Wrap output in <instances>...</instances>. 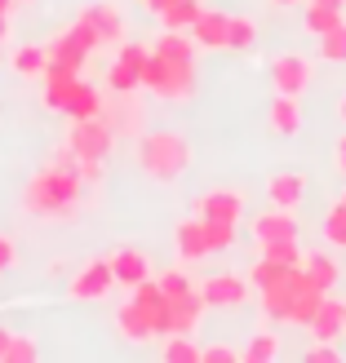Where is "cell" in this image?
I'll return each mask as SVG.
<instances>
[{"mask_svg":"<svg viewBox=\"0 0 346 363\" xmlns=\"http://www.w3.org/2000/svg\"><path fill=\"white\" fill-rule=\"evenodd\" d=\"M76 18L98 31V40H102V45H120L124 35H129V27H124V13H120L116 0H94V5H85Z\"/></svg>","mask_w":346,"mask_h":363,"instance_id":"cell-11","label":"cell"},{"mask_svg":"<svg viewBox=\"0 0 346 363\" xmlns=\"http://www.w3.org/2000/svg\"><path fill=\"white\" fill-rule=\"evenodd\" d=\"M116 129L107 124V116L94 120H67V151L76 160H107L116 151Z\"/></svg>","mask_w":346,"mask_h":363,"instance_id":"cell-4","label":"cell"},{"mask_svg":"<svg viewBox=\"0 0 346 363\" xmlns=\"http://www.w3.org/2000/svg\"><path fill=\"white\" fill-rule=\"evenodd\" d=\"M306 333H311V341H337V337H346V301L324 297L315 319L306 323Z\"/></svg>","mask_w":346,"mask_h":363,"instance_id":"cell-19","label":"cell"},{"mask_svg":"<svg viewBox=\"0 0 346 363\" xmlns=\"http://www.w3.org/2000/svg\"><path fill=\"white\" fill-rule=\"evenodd\" d=\"M306 186H311V177L298 173V169H284V173H271L266 177V199L276 208H302V199H306Z\"/></svg>","mask_w":346,"mask_h":363,"instance_id":"cell-13","label":"cell"},{"mask_svg":"<svg viewBox=\"0 0 346 363\" xmlns=\"http://www.w3.org/2000/svg\"><path fill=\"white\" fill-rule=\"evenodd\" d=\"M271 359H280V337L262 323V328L253 333V341L240 350V363H271Z\"/></svg>","mask_w":346,"mask_h":363,"instance_id":"cell-29","label":"cell"},{"mask_svg":"<svg viewBox=\"0 0 346 363\" xmlns=\"http://www.w3.org/2000/svg\"><path fill=\"white\" fill-rule=\"evenodd\" d=\"M333 116L346 124V89H342V94H337V106H333Z\"/></svg>","mask_w":346,"mask_h":363,"instance_id":"cell-45","label":"cell"},{"mask_svg":"<svg viewBox=\"0 0 346 363\" xmlns=\"http://www.w3.org/2000/svg\"><path fill=\"white\" fill-rule=\"evenodd\" d=\"M107 89H112V94H138V89H142V76H138L129 62L116 58L112 67H107Z\"/></svg>","mask_w":346,"mask_h":363,"instance_id":"cell-31","label":"cell"},{"mask_svg":"<svg viewBox=\"0 0 346 363\" xmlns=\"http://www.w3.org/2000/svg\"><path fill=\"white\" fill-rule=\"evenodd\" d=\"M116 293V270H112V257H89L76 275L67 284V297L71 301H107Z\"/></svg>","mask_w":346,"mask_h":363,"instance_id":"cell-5","label":"cell"},{"mask_svg":"<svg viewBox=\"0 0 346 363\" xmlns=\"http://www.w3.org/2000/svg\"><path fill=\"white\" fill-rule=\"evenodd\" d=\"M116 333H120V341H129V346H147V341H160L156 328H151V319L142 315L134 301H124L120 311H116Z\"/></svg>","mask_w":346,"mask_h":363,"instance_id":"cell-20","label":"cell"},{"mask_svg":"<svg viewBox=\"0 0 346 363\" xmlns=\"http://www.w3.org/2000/svg\"><path fill=\"white\" fill-rule=\"evenodd\" d=\"M195 293L205 297L209 311H235V306H244L253 297V284L249 275H209L195 284Z\"/></svg>","mask_w":346,"mask_h":363,"instance_id":"cell-7","label":"cell"},{"mask_svg":"<svg viewBox=\"0 0 346 363\" xmlns=\"http://www.w3.org/2000/svg\"><path fill=\"white\" fill-rule=\"evenodd\" d=\"M142 5H147V13H151V18H156V13H165V9H169V5H173V0H142Z\"/></svg>","mask_w":346,"mask_h":363,"instance_id":"cell-44","label":"cell"},{"mask_svg":"<svg viewBox=\"0 0 346 363\" xmlns=\"http://www.w3.org/2000/svg\"><path fill=\"white\" fill-rule=\"evenodd\" d=\"M288 270H293V266H280V262H271V257H258V262H253V270H249L253 293H258V288L280 284V279H288Z\"/></svg>","mask_w":346,"mask_h":363,"instance_id":"cell-32","label":"cell"},{"mask_svg":"<svg viewBox=\"0 0 346 363\" xmlns=\"http://www.w3.org/2000/svg\"><path fill=\"white\" fill-rule=\"evenodd\" d=\"M249 235H253V244H258V248L280 244V240H298V213L271 204L266 213H258V217L249 222Z\"/></svg>","mask_w":346,"mask_h":363,"instance_id":"cell-10","label":"cell"},{"mask_svg":"<svg viewBox=\"0 0 346 363\" xmlns=\"http://www.w3.org/2000/svg\"><path fill=\"white\" fill-rule=\"evenodd\" d=\"M13 266H18V240L9 230H0V275H9Z\"/></svg>","mask_w":346,"mask_h":363,"instance_id":"cell-41","label":"cell"},{"mask_svg":"<svg viewBox=\"0 0 346 363\" xmlns=\"http://www.w3.org/2000/svg\"><path fill=\"white\" fill-rule=\"evenodd\" d=\"M0 58H5V53H0Z\"/></svg>","mask_w":346,"mask_h":363,"instance_id":"cell-52","label":"cell"},{"mask_svg":"<svg viewBox=\"0 0 346 363\" xmlns=\"http://www.w3.org/2000/svg\"><path fill=\"white\" fill-rule=\"evenodd\" d=\"M315 53L324 62H346V18L329 31V35H320V45H315Z\"/></svg>","mask_w":346,"mask_h":363,"instance_id":"cell-34","label":"cell"},{"mask_svg":"<svg viewBox=\"0 0 346 363\" xmlns=\"http://www.w3.org/2000/svg\"><path fill=\"white\" fill-rule=\"evenodd\" d=\"M107 257H112V270H116V288H134L142 279H151V257L142 248H116Z\"/></svg>","mask_w":346,"mask_h":363,"instance_id":"cell-18","label":"cell"},{"mask_svg":"<svg viewBox=\"0 0 346 363\" xmlns=\"http://www.w3.org/2000/svg\"><path fill=\"white\" fill-rule=\"evenodd\" d=\"M129 301L151 319L156 337H165V333H169V297H165V288L156 284V275H151V279H142V284H134V288H129Z\"/></svg>","mask_w":346,"mask_h":363,"instance_id":"cell-12","label":"cell"},{"mask_svg":"<svg viewBox=\"0 0 346 363\" xmlns=\"http://www.w3.org/2000/svg\"><path fill=\"white\" fill-rule=\"evenodd\" d=\"M337 204H342V208H346V186H342V195H337Z\"/></svg>","mask_w":346,"mask_h":363,"instance_id":"cell-50","label":"cell"},{"mask_svg":"<svg viewBox=\"0 0 346 363\" xmlns=\"http://www.w3.org/2000/svg\"><path fill=\"white\" fill-rule=\"evenodd\" d=\"M311 80H315V67H311V58H302V53H280V58L271 62V89H276V94L302 98L306 89H311Z\"/></svg>","mask_w":346,"mask_h":363,"instance_id":"cell-8","label":"cell"},{"mask_svg":"<svg viewBox=\"0 0 346 363\" xmlns=\"http://www.w3.org/2000/svg\"><path fill=\"white\" fill-rule=\"evenodd\" d=\"M45 67H49V45H18V53H13V71H18L23 80H40Z\"/></svg>","mask_w":346,"mask_h":363,"instance_id":"cell-28","label":"cell"},{"mask_svg":"<svg viewBox=\"0 0 346 363\" xmlns=\"http://www.w3.org/2000/svg\"><path fill=\"white\" fill-rule=\"evenodd\" d=\"M200 363H240V350L213 341V346H200Z\"/></svg>","mask_w":346,"mask_h":363,"instance_id":"cell-39","label":"cell"},{"mask_svg":"<svg viewBox=\"0 0 346 363\" xmlns=\"http://www.w3.org/2000/svg\"><path fill=\"white\" fill-rule=\"evenodd\" d=\"M18 5H23V0H0V13L13 18V13H18Z\"/></svg>","mask_w":346,"mask_h":363,"instance_id":"cell-46","label":"cell"},{"mask_svg":"<svg viewBox=\"0 0 346 363\" xmlns=\"http://www.w3.org/2000/svg\"><path fill=\"white\" fill-rule=\"evenodd\" d=\"M85 191L89 186L76 173V155H71L67 142H63V151L53 155V164H45L40 173L27 177L18 204H23V213L36 217V222H71L85 204Z\"/></svg>","mask_w":346,"mask_h":363,"instance_id":"cell-1","label":"cell"},{"mask_svg":"<svg viewBox=\"0 0 346 363\" xmlns=\"http://www.w3.org/2000/svg\"><path fill=\"white\" fill-rule=\"evenodd\" d=\"M227 31H231V13L205 5V13H200L195 23H191V40H195V49L222 53V49H227Z\"/></svg>","mask_w":346,"mask_h":363,"instance_id":"cell-15","label":"cell"},{"mask_svg":"<svg viewBox=\"0 0 346 363\" xmlns=\"http://www.w3.org/2000/svg\"><path fill=\"white\" fill-rule=\"evenodd\" d=\"M342 18H346V13H342L337 5H311V0H306V9H302V31L320 40V35H329Z\"/></svg>","mask_w":346,"mask_h":363,"instance_id":"cell-25","label":"cell"},{"mask_svg":"<svg viewBox=\"0 0 346 363\" xmlns=\"http://www.w3.org/2000/svg\"><path fill=\"white\" fill-rule=\"evenodd\" d=\"M142 94H151L160 102H187L195 94V62H173L151 49L147 67H142Z\"/></svg>","mask_w":346,"mask_h":363,"instance_id":"cell-3","label":"cell"},{"mask_svg":"<svg viewBox=\"0 0 346 363\" xmlns=\"http://www.w3.org/2000/svg\"><path fill=\"white\" fill-rule=\"evenodd\" d=\"M36 359H40V341H36L31 333H13L5 363H36Z\"/></svg>","mask_w":346,"mask_h":363,"instance_id":"cell-35","label":"cell"},{"mask_svg":"<svg viewBox=\"0 0 346 363\" xmlns=\"http://www.w3.org/2000/svg\"><path fill=\"white\" fill-rule=\"evenodd\" d=\"M200 222H240L244 217V195L240 191H205L195 199Z\"/></svg>","mask_w":346,"mask_h":363,"instance_id":"cell-14","label":"cell"},{"mask_svg":"<svg viewBox=\"0 0 346 363\" xmlns=\"http://www.w3.org/2000/svg\"><path fill=\"white\" fill-rule=\"evenodd\" d=\"M302 270H306V279H311L315 288H324V293H333L337 279H342V270H337V262H333L329 248H311L302 257Z\"/></svg>","mask_w":346,"mask_h":363,"instance_id":"cell-22","label":"cell"},{"mask_svg":"<svg viewBox=\"0 0 346 363\" xmlns=\"http://www.w3.org/2000/svg\"><path fill=\"white\" fill-rule=\"evenodd\" d=\"M63 116L67 120H94V116H102V94L89 80H76V89H71L67 102H63Z\"/></svg>","mask_w":346,"mask_h":363,"instance_id":"cell-23","label":"cell"},{"mask_svg":"<svg viewBox=\"0 0 346 363\" xmlns=\"http://www.w3.org/2000/svg\"><path fill=\"white\" fill-rule=\"evenodd\" d=\"M173 244H178V257L182 262H205L209 257V240H205V222L191 213L187 222H178L173 230Z\"/></svg>","mask_w":346,"mask_h":363,"instance_id":"cell-21","label":"cell"},{"mask_svg":"<svg viewBox=\"0 0 346 363\" xmlns=\"http://www.w3.org/2000/svg\"><path fill=\"white\" fill-rule=\"evenodd\" d=\"M276 9H293V5H306V0H271Z\"/></svg>","mask_w":346,"mask_h":363,"instance_id":"cell-48","label":"cell"},{"mask_svg":"<svg viewBox=\"0 0 346 363\" xmlns=\"http://www.w3.org/2000/svg\"><path fill=\"white\" fill-rule=\"evenodd\" d=\"M205 13V0H173L165 13H156V23L165 31H191V23Z\"/></svg>","mask_w":346,"mask_h":363,"instance_id":"cell-26","label":"cell"},{"mask_svg":"<svg viewBox=\"0 0 346 363\" xmlns=\"http://www.w3.org/2000/svg\"><path fill=\"white\" fill-rule=\"evenodd\" d=\"M23 5H36V0H23Z\"/></svg>","mask_w":346,"mask_h":363,"instance_id":"cell-51","label":"cell"},{"mask_svg":"<svg viewBox=\"0 0 346 363\" xmlns=\"http://www.w3.org/2000/svg\"><path fill=\"white\" fill-rule=\"evenodd\" d=\"M9 341H13V328H9V323H0V363H5V354H9Z\"/></svg>","mask_w":346,"mask_h":363,"instance_id":"cell-43","label":"cell"},{"mask_svg":"<svg viewBox=\"0 0 346 363\" xmlns=\"http://www.w3.org/2000/svg\"><path fill=\"white\" fill-rule=\"evenodd\" d=\"M262 257L280 262V266H302V257H306V252L298 248V240H280V244H266V248H262Z\"/></svg>","mask_w":346,"mask_h":363,"instance_id":"cell-38","label":"cell"},{"mask_svg":"<svg viewBox=\"0 0 346 363\" xmlns=\"http://www.w3.org/2000/svg\"><path fill=\"white\" fill-rule=\"evenodd\" d=\"M205 240H209V252L235 248V222H205Z\"/></svg>","mask_w":346,"mask_h":363,"instance_id":"cell-37","label":"cell"},{"mask_svg":"<svg viewBox=\"0 0 346 363\" xmlns=\"http://www.w3.org/2000/svg\"><path fill=\"white\" fill-rule=\"evenodd\" d=\"M293 270H288V279L271 284V288H258V311H262L266 328H271V323H288V306H293Z\"/></svg>","mask_w":346,"mask_h":363,"instance_id":"cell-16","label":"cell"},{"mask_svg":"<svg viewBox=\"0 0 346 363\" xmlns=\"http://www.w3.org/2000/svg\"><path fill=\"white\" fill-rule=\"evenodd\" d=\"M151 49L165 53V58H173V62H195V53H200L195 40H191V31H165V27H160Z\"/></svg>","mask_w":346,"mask_h":363,"instance_id":"cell-24","label":"cell"},{"mask_svg":"<svg viewBox=\"0 0 346 363\" xmlns=\"http://www.w3.org/2000/svg\"><path fill=\"white\" fill-rule=\"evenodd\" d=\"M5 40H9V18L0 13V45H5Z\"/></svg>","mask_w":346,"mask_h":363,"instance_id":"cell-47","label":"cell"},{"mask_svg":"<svg viewBox=\"0 0 346 363\" xmlns=\"http://www.w3.org/2000/svg\"><path fill=\"white\" fill-rule=\"evenodd\" d=\"M258 45V23H253L249 13H231V31H227V49L235 53H249Z\"/></svg>","mask_w":346,"mask_h":363,"instance_id":"cell-30","label":"cell"},{"mask_svg":"<svg viewBox=\"0 0 346 363\" xmlns=\"http://www.w3.org/2000/svg\"><path fill=\"white\" fill-rule=\"evenodd\" d=\"M306 363H337L342 350H337V341H311V350L302 354Z\"/></svg>","mask_w":346,"mask_h":363,"instance_id":"cell-40","label":"cell"},{"mask_svg":"<svg viewBox=\"0 0 346 363\" xmlns=\"http://www.w3.org/2000/svg\"><path fill=\"white\" fill-rule=\"evenodd\" d=\"M324 244L329 248H346V208L333 204L329 213H324Z\"/></svg>","mask_w":346,"mask_h":363,"instance_id":"cell-36","label":"cell"},{"mask_svg":"<svg viewBox=\"0 0 346 363\" xmlns=\"http://www.w3.org/2000/svg\"><path fill=\"white\" fill-rule=\"evenodd\" d=\"M94 49H102V40H98V31L89 27V23H71V27H63V31H53V40H49V58L53 62H67V67H85V58Z\"/></svg>","mask_w":346,"mask_h":363,"instance_id":"cell-6","label":"cell"},{"mask_svg":"<svg viewBox=\"0 0 346 363\" xmlns=\"http://www.w3.org/2000/svg\"><path fill=\"white\" fill-rule=\"evenodd\" d=\"M156 284L165 288V297H169V301H178V297L195 293V284H191V275H187L182 266H169V270H160V275H156Z\"/></svg>","mask_w":346,"mask_h":363,"instance_id":"cell-33","label":"cell"},{"mask_svg":"<svg viewBox=\"0 0 346 363\" xmlns=\"http://www.w3.org/2000/svg\"><path fill=\"white\" fill-rule=\"evenodd\" d=\"M266 129L276 138H298L302 133V98H293V94H276V98H271Z\"/></svg>","mask_w":346,"mask_h":363,"instance_id":"cell-17","label":"cell"},{"mask_svg":"<svg viewBox=\"0 0 346 363\" xmlns=\"http://www.w3.org/2000/svg\"><path fill=\"white\" fill-rule=\"evenodd\" d=\"M134 160H138V169L156 177V182H178L182 173L191 169V142L173 133V129H151V133H142L134 142Z\"/></svg>","mask_w":346,"mask_h":363,"instance_id":"cell-2","label":"cell"},{"mask_svg":"<svg viewBox=\"0 0 346 363\" xmlns=\"http://www.w3.org/2000/svg\"><path fill=\"white\" fill-rule=\"evenodd\" d=\"M102 116H107V124L116 129V138H142V102H138V94H112L107 89L102 94Z\"/></svg>","mask_w":346,"mask_h":363,"instance_id":"cell-9","label":"cell"},{"mask_svg":"<svg viewBox=\"0 0 346 363\" xmlns=\"http://www.w3.org/2000/svg\"><path fill=\"white\" fill-rule=\"evenodd\" d=\"M160 363H200V346L191 333H165L160 337Z\"/></svg>","mask_w":346,"mask_h":363,"instance_id":"cell-27","label":"cell"},{"mask_svg":"<svg viewBox=\"0 0 346 363\" xmlns=\"http://www.w3.org/2000/svg\"><path fill=\"white\" fill-rule=\"evenodd\" d=\"M333 173L346 177V129H342V138L333 142Z\"/></svg>","mask_w":346,"mask_h":363,"instance_id":"cell-42","label":"cell"},{"mask_svg":"<svg viewBox=\"0 0 346 363\" xmlns=\"http://www.w3.org/2000/svg\"><path fill=\"white\" fill-rule=\"evenodd\" d=\"M311 5H337V9H346V0H311Z\"/></svg>","mask_w":346,"mask_h":363,"instance_id":"cell-49","label":"cell"}]
</instances>
